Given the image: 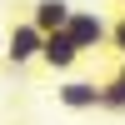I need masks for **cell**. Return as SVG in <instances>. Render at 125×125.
Masks as SVG:
<instances>
[{
	"instance_id": "3",
	"label": "cell",
	"mask_w": 125,
	"mask_h": 125,
	"mask_svg": "<svg viewBox=\"0 0 125 125\" xmlns=\"http://www.w3.org/2000/svg\"><path fill=\"white\" fill-rule=\"evenodd\" d=\"M80 60H85V55L75 50V40H70L65 30L45 35V45H40V65H50V70H60V75H65V70H75Z\"/></svg>"
},
{
	"instance_id": "6",
	"label": "cell",
	"mask_w": 125,
	"mask_h": 125,
	"mask_svg": "<svg viewBox=\"0 0 125 125\" xmlns=\"http://www.w3.org/2000/svg\"><path fill=\"white\" fill-rule=\"evenodd\" d=\"M100 110H125V60H120V70L100 85Z\"/></svg>"
},
{
	"instance_id": "4",
	"label": "cell",
	"mask_w": 125,
	"mask_h": 125,
	"mask_svg": "<svg viewBox=\"0 0 125 125\" xmlns=\"http://www.w3.org/2000/svg\"><path fill=\"white\" fill-rule=\"evenodd\" d=\"M70 10H75L70 0H35L25 20L40 30V35H55V30H65V25H70Z\"/></svg>"
},
{
	"instance_id": "7",
	"label": "cell",
	"mask_w": 125,
	"mask_h": 125,
	"mask_svg": "<svg viewBox=\"0 0 125 125\" xmlns=\"http://www.w3.org/2000/svg\"><path fill=\"white\" fill-rule=\"evenodd\" d=\"M110 50H115V55L125 60V15L115 20V25H110Z\"/></svg>"
},
{
	"instance_id": "2",
	"label": "cell",
	"mask_w": 125,
	"mask_h": 125,
	"mask_svg": "<svg viewBox=\"0 0 125 125\" xmlns=\"http://www.w3.org/2000/svg\"><path fill=\"white\" fill-rule=\"evenodd\" d=\"M40 45H45V35H40L30 20H15L10 25V35H5V65H30V60H40Z\"/></svg>"
},
{
	"instance_id": "5",
	"label": "cell",
	"mask_w": 125,
	"mask_h": 125,
	"mask_svg": "<svg viewBox=\"0 0 125 125\" xmlns=\"http://www.w3.org/2000/svg\"><path fill=\"white\" fill-rule=\"evenodd\" d=\"M55 100L65 110H100V80H65L55 90Z\"/></svg>"
},
{
	"instance_id": "1",
	"label": "cell",
	"mask_w": 125,
	"mask_h": 125,
	"mask_svg": "<svg viewBox=\"0 0 125 125\" xmlns=\"http://www.w3.org/2000/svg\"><path fill=\"white\" fill-rule=\"evenodd\" d=\"M65 35L75 40L80 55H95V50H105V45H110V20L100 15V10H70Z\"/></svg>"
}]
</instances>
